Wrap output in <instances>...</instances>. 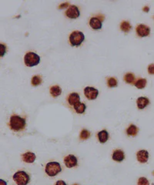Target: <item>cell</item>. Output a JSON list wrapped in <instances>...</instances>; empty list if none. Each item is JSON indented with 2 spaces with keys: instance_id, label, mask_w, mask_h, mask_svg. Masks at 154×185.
Listing matches in <instances>:
<instances>
[{
  "instance_id": "6da1fadb",
  "label": "cell",
  "mask_w": 154,
  "mask_h": 185,
  "mask_svg": "<svg viewBox=\"0 0 154 185\" xmlns=\"http://www.w3.org/2000/svg\"><path fill=\"white\" fill-rule=\"evenodd\" d=\"M25 124H26V121L23 117L18 115L11 116L10 120H9V127L13 131H21L25 128Z\"/></svg>"
},
{
  "instance_id": "7a4b0ae2",
  "label": "cell",
  "mask_w": 154,
  "mask_h": 185,
  "mask_svg": "<svg viewBox=\"0 0 154 185\" xmlns=\"http://www.w3.org/2000/svg\"><path fill=\"white\" fill-rule=\"evenodd\" d=\"M45 171L49 177H55L62 171V167L58 162H49L45 166Z\"/></svg>"
},
{
  "instance_id": "3957f363",
  "label": "cell",
  "mask_w": 154,
  "mask_h": 185,
  "mask_svg": "<svg viewBox=\"0 0 154 185\" xmlns=\"http://www.w3.org/2000/svg\"><path fill=\"white\" fill-rule=\"evenodd\" d=\"M13 180L17 185H27L30 180V177L26 172L19 170L14 173Z\"/></svg>"
},
{
  "instance_id": "277c9868",
  "label": "cell",
  "mask_w": 154,
  "mask_h": 185,
  "mask_svg": "<svg viewBox=\"0 0 154 185\" xmlns=\"http://www.w3.org/2000/svg\"><path fill=\"white\" fill-rule=\"evenodd\" d=\"M24 62L27 67H35L40 63V57L35 53H27L24 57Z\"/></svg>"
},
{
  "instance_id": "5b68a950",
  "label": "cell",
  "mask_w": 154,
  "mask_h": 185,
  "mask_svg": "<svg viewBox=\"0 0 154 185\" xmlns=\"http://www.w3.org/2000/svg\"><path fill=\"white\" fill-rule=\"evenodd\" d=\"M85 39L83 33L80 31H73L69 36V42L72 46H79Z\"/></svg>"
},
{
  "instance_id": "8992f818",
  "label": "cell",
  "mask_w": 154,
  "mask_h": 185,
  "mask_svg": "<svg viewBox=\"0 0 154 185\" xmlns=\"http://www.w3.org/2000/svg\"><path fill=\"white\" fill-rule=\"evenodd\" d=\"M84 94L88 100H93L97 98L99 91L95 88L91 87H87L84 89Z\"/></svg>"
},
{
  "instance_id": "52a82bcc",
  "label": "cell",
  "mask_w": 154,
  "mask_h": 185,
  "mask_svg": "<svg viewBox=\"0 0 154 185\" xmlns=\"http://www.w3.org/2000/svg\"><path fill=\"white\" fill-rule=\"evenodd\" d=\"M65 15L69 19H77L80 15V12H79L78 7L74 5H69L68 9L65 11Z\"/></svg>"
},
{
  "instance_id": "ba28073f",
  "label": "cell",
  "mask_w": 154,
  "mask_h": 185,
  "mask_svg": "<svg viewBox=\"0 0 154 185\" xmlns=\"http://www.w3.org/2000/svg\"><path fill=\"white\" fill-rule=\"evenodd\" d=\"M136 33L140 37H146L148 36L150 33V29L147 26L144 25V24H139L136 26Z\"/></svg>"
},
{
  "instance_id": "9c48e42d",
  "label": "cell",
  "mask_w": 154,
  "mask_h": 185,
  "mask_svg": "<svg viewBox=\"0 0 154 185\" xmlns=\"http://www.w3.org/2000/svg\"><path fill=\"white\" fill-rule=\"evenodd\" d=\"M64 163H65V166L68 168H72V167H75L78 163V160L77 158L72 154H69V155L66 156L64 158Z\"/></svg>"
},
{
  "instance_id": "30bf717a",
  "label": "cell",
  "mask_w": 154,
  "mask_h": 185,
  "mask_svg": "<svg viewBox=\"0 0 154 185\" xmlns=\"http://www.w3.org/2000/svg\"><path fill=\"white\" fill-rule=\"evenodd\" d=\"M136 157H137L138 161L142 163H145L148 161V159H149V153L147 150H141L137 152Z\"/></svg>"
},
{
  "instance_id": "8fae6325",
  "label": "cell",
  "mask_w": 154,
  "mask_h": 185,
  "mask_svg": "<svg viewBox=\"0 0 154 185\" xmlns=\"http://www.w3.org/2000/svg\"><path fill=\"white\" fill-rule=\"evenodd\" d=\"M22 160H23L25 163H32L35 160L36 156H35V153H32V152H26V153L22 154Z\"/></svg>"
},
{
  "instance_id": "7c38bea8",
  "label": "cell",
  "mask_w": 154,
  "mask_h": 185,
  "mask_svg": "<svg viewBox=\"0 0 154 185\" xmlns=\"http://www.w3.org/2000/svg\"><path fill=\"white\" fill-rule=\"evenodd\" d=\"M136 104H137V107L139 110H142L149 105V100L147 97H140L136 100Z\"/></svg>"
},
{
  "instance_id": "4fadbf2b",
  "label": "cell",
  "mask_w": 154,
  "mask_h": 185,
  "mask_svg": "<svg viewBox=\"0 0 154 185\" xmlns=\"http://www.w3.org/2000/svg\"><path fill=\"white\" fill-rule=\"evenodd\" d=\"M89 25L93 29H100L102 28V22L98 17H92L90 19Z\"/></svg>"
},
{
  "instance_id": "5bb4252c",
  "label": "cell",
  "mask_w": 154,
  "mask_h": 185,
  "mask_svg": "<svg viewBox=\"0 0 154 185\" xmlns=\"http://www.w3.org/2000/svg\"><path fill=\"white\" fill-rule=\"evenodd\" d=\"M112 159L116 162H122L125 159L124 152L121 150H116L112 153Z\"/></svg>"
},
{
  "instance_id": "9a60e30c",
  "label": "cell",
  "mask_w": 154,
  "mask_h": 185,
  "mask_svg": "<svg viewBox=\"0 0 154 185\" xmlns=\"http://www.w3.org/2000/svg\"><path fill=\"white\" fill-rule=\"evenodd\" d=\"M79 100H80V97H79V94L76 93H72V94H69V97H68V102L72 106H74L77 103H79Z\"/></svg>"
},
{
  "instance_id": "2e32d148",
  "label": "cell",
  "mask_w": 154,
  "mask_h": 185,
  "mask_svg": "<svg viewBox=\"0 0 154 185\" xmlns=\"http://www.w3.org/2000/svg\"><path fill=\"white\" fill-rule=\"evenodd\" d=\"M98 139L101 143H105L109 139V133L106 130H103L98 133Z\"/></svg>"
},
{
  "instance_id": "e0dca14e",
  "label": "cell",
  "mask_w": 154,
  "mask_h": 185,
  "mask_svg": "<svg viewBox=\"0 0 154 185\" xmlns=\"http://www.w3.org/2000/svg\"><path fill=\"white\" fill-rule=\"evenodd\" d=\"M74 110H75L77 114H84L85 109H86V106H85V104L83 103H81V102H79L77 103L76 104L73 106Z\"/></svg>"
},
{
  "instance_id": "ac0fdd59",
  "label": "cell",
  "mask_w": 154,
  "mask_h": 185,
  "mask_svg": "<svg viewBox=\"0 0 154 185\" xmlns=\"http://www.w3.org/2000/svg\"><path fill=\"white\" fill-rule=\"evenodd\" d=\"M62 94V90L59 86H52L50 88V94L52 97H57L61 95Z\"/></svg>"
},
{
  "instance_id": "d6986e66",
  "label": "cell",
  "mask_w": 154,
  "mask_h": 185,
  "mask_svg": "<svg viewBox=\"0 0 154 185\" xmlns=\"http://www.w3.org/2000/svg\"><path fill=\"white\" fill-rule=\"evenodd\" d=\"M138 130H138V127H136V125H133V124H132V125H130L127 128V130H126V133H127V135H129V136L135 137V136L137 134Z\"/></svg>"
},
{
  "instance_id": "ffe728a7",
  "label": "cell",
  "mask_w": 154,
  "mask_h": 185,
  "mask_svg": "<svg viewBox=\"0 0 154 185\" xmlns=\"http://www.w3.org/2000/svg\"><path fill=\"white\" fill-rule=\"evenodd\" d=\"M120 29L124 33H129L132 29V26L127 21H122L120 24Z\"/></svg>"
},
{
  "instance_id": "44dd1931",
  "label": "cell",
  "mask_w": 154,
  "mask_h": 185,
  "mask_svg": "<svg viewBox=\"0 0 154 185\" xmlns=\"http://www.w3.org/2000/svg\"><path fill=\"white\" fill-rule=\"evenodd\" d=\"M146 83H147V81H146V79L140 78L135 82L134 85L138 89H143L146 86Z\"/></svg>"
},
{
  "instance_id": "7402d4cb",
  "label": "cell",
  "mask_w": 154,
  "mask_h": 185,
  "mask_svg": "<svg viewBox=\"0 0 154 185\" xmlns=\"http://www.w3.org/2000/svg\"><path fill=\"white\" fill-rule=\"evenodd\" d=\"M124 80L126 83L129 84H135V77H134L133 74L132 73H128L126 75L124 76Z\"/></svg>"
},
{
  "instance_id": "603a6c76",
  "label": "cell",
  "mask_w": 154,
  "mask_h": 185,
  "mask_svg": "<svg viewBox=\"0 0 154 185\" xmlns=\"http://www.w3.org/2000/svg\"><path fill=\"white\" fill-rule=\"evenodd\" d=\"M31 83H32V84L34 87L40 85L42 84V77H39V76H35V77H33L32 78Z\"/></svg>"
},
{
  "instance_id": "cb8c5ba5",
  "label": "cell",
  "mask_w": 154,
  "mask_h": 185,
  "mask_svg": "<svg viewBox=\"0 0 154 185\" xmlns=\"http://www.w3.org/2000/svg\"><path fill=\"white\" fill-rule=\"evenodd\" d=\"M89 137H90V132L89 130H85V129L81 131L80 135H79L81 140H87L88 138H89Z\"/></svg>"
},
{
  "instance_id": "d4e9b609",
  "label": "cell",
  "mask_w": 154,
  "mask_h": 185,
  "mask_svg": "<svg viewBox=\"0 0 154 185\" xmlns=\"http://www.w3.org/2000/svg\"><path fill=\"white\" fill-rule=\"evenodd\" d=\"M107 83H108V86H109V87H111V88H112V87H116L118 84L117 80L116 78H114V77H110V78L108 79Z\"/></svg>"
},
{
  "instance_id": "484cf974",
  "label": "cell",
  "mask_w": 154,
  "mask_h": 185,
  "mask_svg": "<svg viewBox=\"0 0 154 185\" xmlns=\"http://www.w3.org/2000/svg\"><path fill=\"white\" fill-rule=\"evenodd\" d=\"M137 184L138 185H149V180L146 178V177H140V178H139V180H138V182H137Z\"/></svg>"
},
{
  "instance_id": "4316f807",
  "label": "cell",
  "mask_w": 154,
  "mask_h": 185,
  "mask_svg": "<svg viewBox=\"0 0 154 185\" xmlns=\"http://www.w3.org/2000/svg\"><path fill=\"white\" fill-rule=\"evenodd\" d=\"M0 47H1V50H0V53H1V57H4V55L5 54L6 52V46L4 45L3 43L0 44Z\"/></svg>"
},
{
  "instance_id": "83f0119b",
  "label": "cell",
  "mask_w": 154,
  "mask_h": 185,
  "mask_svg": "<svg viewBox=\"0 0 154 185\" xmlns=\"http://www.w3.org/2000/svg\"><path fill=\"white\" fill-rule=\"evenodd\" d=\"M148 73L151 75H154V64H150L148 67Z\"/></svg>"
},
{
  "instance_id": "f1b7e54d",
  "label": "cell",
  "mask_w": 154,
  "mask_h": 185,
  "mask_svg": "<svg viewBox=\"0 0 154 185\" xmlns=\"http://www.w3.org/2000/svg\"><path fill=\"white\" fill-rule=\"evenodd\" d=\"M55 185H66V183H65V182L63 181V180H58V181L55 183Z\"/></svg>"
},
{
  "instance_id": "f546056e",
  "label": "cell",
  "mask_w": 154,
  "mask_h": 185,
  "mask_svg": "<svg viewBox=\"0 0 154 185\" xmlns=\"http://www.w3.org/2000/svg\"><path fill=\"white\" fill-rule=\"evenodd\" d=\"M69 5V3L68 2H66V3H64V4H62V5H60V6L59 7V9H63V8H65V7H67Z\"/></svg>"
},
{
  "instance_id": "4dcf8cb0",
  "label": "cell",
  "mask_w": 154,
  "mask_h": 185,
  "mask_svg": "<svg viewBox=\"0 0 154 185\" xmlns=\"http://www.w3.org/2000/svg\"><path fill=\"white\" fill-rule=\"evenodd\" d=\"M0 185H7L6 181H5L4 180L1 179V180H0Z\"/></svg>"
},
{
  "instance_id": "1f68e13d",
  "label": "cell",
  "mask_w": 154,
  "mask_h": 185,
  "mask_svg": "<svg viewBox=\"0 0 154 185\" xmlns=\"http://www.w3.org/2000/svg\"><path fill=\"white\" fill-rule=\"evenodd\" d=\"M142 10H143V11H144V12H149V7H148V6H145L143 9H142Z\"/></svg>"
},
{
  "instance_id": "d6a6232c",
  "label": "cell",
  "mask_w": 154,
  "mask_h": 185,
  "mask_svg": "<svg viewBox=\"0 0 154 185\" xmlns=\"http://www.w3.org/2000/svg\"><path fill=\"white\" fill-rule=\"evenodd\" d=\"M152 175L154 176V170H153V172H152Z\"/></svg>"
},
{
  "instance_id": "836d02e7",
  "label": "cell",
  "mask_w": 154,
  "mask_h": 185,
  "mask_svg": "<svg viewBox=\"0 0 154 185\" xmlns=\"http://www.w3.org/2000/svg\"><path fill=\"white\" fill-rule=\"evenodd\" d=\"M72 185H78V184H77V183H74V184H72Z\"/></svg>"
}]
</instances>
